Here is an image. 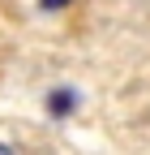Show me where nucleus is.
<instances>
[{"instance_id":"1","label":"nucleus","mask_w":150,"mask_h":155,"mask_svg":"<svg viewBox=\"0 0 150 155\" xmlns=\"http://www.w3.org/2000/svg\"><path fill=\"white\" fill-rule=\"evenodd\" d=\"M0 155H13V151H9V147H0Z\"/></svg>"}]
</instances>
